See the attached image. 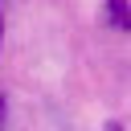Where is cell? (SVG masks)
Masks as SVG:
<instances>
[{"label": "cell", "mask_w": 131, "mask_h": 131, "mask_svg": "<svg viewBox=\"0 0 131 131\" xmlns=\"http://www.w3.org/2000/svg\"><path fill=\"white\" fill-rule=\"evenodd\" d=\"M106 8H111V20L127 33V29H131V4H127V0H106Z\"/></svg>", "instance_id": "cell-1"}, {"label": "cell", "mask_w": 131, "mask_h": 131, "mask_svg": "<svg viewBox=\"0 0 131 131\" xmlns=\"http://www.w3.org/2000/svg\"><path fill=\"white\" fill-rule=\"evenodd\" d=\"M0 119H4V98H0Z\"/></svg>", "instance_id": "cell-2"}, {"label": "cell", "mask_w": 131, "mask_h": 131, "mask_svg": "<svg viewBox=\"0 0 131 131\" xmlns=\"http://www.w3.org/2000/svg\"><path fill=\"white\" fill-rule=\"evenodd\" d=\"M0 37H4V20H0Z\"/></svg>", "instance_id": "cell-3"}]
</instances>
